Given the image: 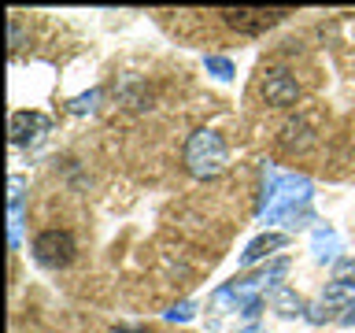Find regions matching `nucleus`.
<instances>
[{
    "label": "nucleus",
    "instance_id": "f257e3e1",
    "mask_svg": "<svg viewBox=\"0 0 355 333\" xmlns=\"http://www.w3.org/2000/svg\"><path fill=\"white\" fill-rule=\"evenodd\" d=\"M226 160H230L226 141L215 130H196L185 144V166L196 178H215L218 171H226Z\"/></svg>",
    "mask_w": 355,
    "mask_h": 333
},
{
    "label": "nucleus",
    "instance_id": "f03ea898",
    "mask_svg": "<svg viewBox=\"0 0 355 333\" xmlns=\"http://www.w3.org/2000/svg\"><path fill=\"white\" fill-rule=\"evenodd\" d=\"M218 15L230 30L244 33V37H259V33L274 30L277 22H285L293 11L288 8H222Z\"/></svg>",
    "mask_w": 355,
    "mask_h": 333
},
{
    "label": "nucleus",
    "instance_id": "7ed1b4c3",
    "mask_svg": "<svg viewBox=\"0 0 355 333\" xmlns=\"http://www.w3.org/2000/svg\"><path fill=\"white\" fill-rule=\"evenodd\" d=\"M33 255H37V263L52 266V271H63V266L74 263L78 241H74L71 230H41L37 237H33Z\"/></svg>",
    "mask_w": 355,
    "mask_h": 333
},
{
    "label": "nucleus",
    "instance_id": "20e7f679",
    "mask_svg": "<svg viewBox=\"0 0 355 333\" xmlns=\"http://www.w3.org/2000/svg\"><path fill=\"white\" fill-rule=\"evenodd\" d=\"M259 89H263V100L274 104V108H293V104H300V96H304L300 82L293 74H285V71H266Z\"/></svg>",
    "mask_w": 355,
    "mask_h": 333
},
{
    "label": "nucleus",
    "instance_id": "39448f33",
    "mask_svg": "<svg viewBox=\"0 0 355 333\" xmlns=\"http://www.w3.org/2000/svg\"><path fill=\"white\" fill-rule=\"evenodd\" d=\"M44 126H49V119L41 111H15L11 115V141L22 144L26 137H33V130H44Z\"/></svg>",
    "mask_w": 355,
    "mask_h": 333
},
{
    "label": "nucleus",
    "instance_id": "423d86ee",
    "mask_svg": "<svg viewBox=\"0 0 355 333\" xmlns=\"http://www.w3.org/2000/svg\"><path fill=\"white\" fill-rule=\"evenodd\" d=\"M285 237H266V241H259V244H255V248L248 252L252 255V259H255V255H263V248H277V244H282Z\"/></svg>",
    "mask_w": 355,
    "mask_h": 333
},
{
    "label": "nucleus",
    "instance_id": "0eeeda50",
    "mask_svg": "<svg viewBox=\"0 0 355 333\" xmlns=\"http://www.w3.org/2000/svg\"><path fill=\"white\" fill-rule=\"evenodd\" d=\"M111 333H148L144 326H111Z\"/></svg>",
    "mask_w": 355,
    "mask_h": 333
}]
</instances>
